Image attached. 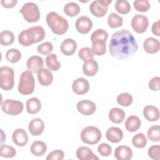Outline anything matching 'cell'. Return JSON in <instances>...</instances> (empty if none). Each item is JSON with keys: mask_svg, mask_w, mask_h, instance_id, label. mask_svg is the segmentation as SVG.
Segmentation results:
<instances>
[{"mask_svg": "<svg viewBox=\"0 0 160 160\" xmlns=\"http://www.w3.org/2000/svg\"><path fill=\"white\" fill-rule=\"evenodd\" d=\"M109 53L118 59L132 57L138 49V44L133 35L126 29L113 33L109 42Z\"/></svg>", "mask_w": 160, "mask_h": 160, "instance_id": "6da1fadb", "label": "cell"}, {"mask_svg": "<svg viewBox=\"0 0 160 160\" xmlns=\"http://www.w3.org/2000/svg\"><path fill=\"white\" fill-rule=\"evenodd\" d=\"M45 38V31L41 26H35L22 31L18 36L19 42L24 46L38 43Z\"/></svg>", "mask_w": 160, "mask_h": 160, "instance_id": "7a4b0ae2", "label": "cell"}, {"mask_svg": "<svg viewBox=\"0 0 160 160\" xmlns=\"http://www.w3.org/2000/svg\"><path fill=\"white\" fill-rule=\"evenodd\" d=\"M46 21L52 32L55 34L62 35L68 29L69 24L67 19L56 12H49L46 16Z\"/></svg>", "mask_w": 160, "mask_h": 160, "instance_id": "3957f363", "label": "cell"}, {"mask_svg": "<svg viewBox=\"0 0 160 160\" xmlns=\"http://www.w3.org/2000/svg\"><path fill=\"white\" fill-rule=\"evenodd\" d=\"M35 80L32 72L25 71L20 76L18 91L22 95H29L34 92Z\"/></svg>", "mask_w": 160, "mask_h": 160, "instance_id": "277c9868", "label": "cell"}, {"mask_svg": "<svg viewBox=\"0 0 160 160\" xmlns=\"http://www.w3.org/2000/svg\"><path fill=\"white\" fill-rule=\"evenodd\" d=\"M19 12L22 14V16L28 22H36L40 19V12L38 5L36 3L29 2L25 3Z\"/></svg>", "mask_w": 160, "mask_h": 160, "instance_id": "5b68a950", "label": "cell"}, {"mask_svg": "<svg viewBox=\"0 0 160 160\" xmlns=\"http://www.w3.org/2000/svg\"><path fill=\"white\" fill-rule=\"evenodd\" d=\"M102 134L100 129L95 126H89L84 128L81 132L82 141L88 144H96L101 139Z\"/></svg>", "mask_w": 160, "mask_h": 160, "instance_id": "8992f818", "label": "cell"}, {"mask_svg": "<svg viewBox=\"0 0 160 160\" xmlns=\"http://www.w3.org/2000/svg\"><path fill=\"white\" fill-rule=\"evenodd\" d=\"M14 86V71L12 68L4 66L0 68V87L9 91Z\"/></svg>", "mask_w": 160, "mask_h": 160, "instance_id": "52a82bcc", "label": "cell"}, {"mask_svg": "<svg viewBox=\"0 0 160 160\" xmlns=\"http://www.w3.org/2000/svg\"><path fill=\"white\" fill-rule=\"evenodd\" d=\"M1 108L2 111L7 114L17 116L22 112L24 105L20 101L8 99L2 102Z\"/></svg>", "mask_w": 160, "mask_h": 160, "instance_id": "ba28073f", "label": "cell"}, {"mask_svg": "<svg viewBox=\"0 0 160 160\" xmlns=\"http://www.w3.org/2000/svg\"><path fill=\"white\" fill-rule=\"evenodd\" d=\"M149 24L148 18L142 14H136L131 19V26L134 31L138 33L144 32Z\"/></svg>", "mask_w": 160, "mask_h": 160, "instance_id": "9c48e42d", "label": "cell"}, {"mask_svg": "<svg viewBox=\"0 0 160 160\" xmlns=\"http://www.w3.org/2000/svg\"><path fill=\"white\" fill-rule=\"evenodd\" d=\"M76 108L78 111L85 116H90L94 114L96 110L95 103L90 100L84 99L79 101L77 103Z\"/></svg>", "mask_w": 160, "mask_h": 160, "instance_id": "30bf717a", "label": "cell"}, {"mask_svg": "<svg viewBox=\"0 0 160 160\" xmlns=\"http://www.w3.org/2000/svg\"><path fill=\"white\" fill-rule=\"evenodd\" d=\"M75 26L78 32L81 34H87L92 28V22L89 17L82 16L78 18Z\"/></svg>", "mask_w": 160, "mask_h": 160, "instance_id": "8fae6325", "label": "cell"}, {"mask_svg": "<svg viewBox=\"0 0 160 160\" xmlns=\"http://www.w3.org/2000/svg\"><path fill=\"white\" fill-rule=\"evenodd\" d=\"M72 91L78 95H82L87 93L89 89L88 81L83 78H79L75 79L72 84Z\"/></svg>", "mask_w": 160, "mask_h": 160, "instance_id": "7c38bea8", "label": "cell"}, {"mask_svg": "<svg viewBox=\"0 0 160 160\" xmlns=\"http://www.w3.org/2000/svg\"><path fill=\"white\" fill-rule=\"evenodd\" d=\"M44 61L41 57L38 56H32L28 58L26 66L28 71L34 73H38L43 68Z\"/></svg>", "mask_w": 160, "mask_h": 160, "instance_id": "4fadbf2b", "label": "cell"}, {"mask_svg": "<svg viewBox=\"0 0 160 160\" xmlns=\"http://www.w3.org/2000/svg\"><path fill=\"white\" fill-rule=\"evenodd\" d=\"M12 139L16 145L22 147L26 145L28 142V135L23 129L18 128L13 132Z\"/></svg>", "mask_w": 160, "mask_h": 160, "instance_id": "5bb4252c", "label": "cell"}, {"mask_svg": "<svg viewBox=\"0 0 160 160\" xmlns=\"http://www.w3.org/2000/svg\"><path fill=\"white\" fill-rule=\"evenodd\" d=\"M77 49V43L73 39L68 38L64 39L61 44L60 49L65 56H72Z\"/></svg>", "mask_w": 160, "mask_h": 160, "instance_id": "9a60e30c", "label": "cell"}, {"mask_svg": "<svg viewBox=\"0 0 160 160\" xmlns=\"http://www.w3.org/2000/svg\"><path fill=\"white\" fill-rule=\"evenodd\" d=\"M106 138L111 142L118 143L122 139V131L118 127L112 126L107 130L106 132Z\"/></svg>", "mask_w": 160, "mask_h": 160, "instance_id": "2e32d148", "label": "cell"}, {"mask_svg": "<svg viewBox=\"0 0 160 160\" xmlns=\"http://www.w3.org/2000/svg\"><path fill=\"white\" fill-rule=\"evenodd\" d=\"M28 129L32 135L34 136H39L44 131V123L40 118L33 119L29 122Z\"/></svg>", "mask_w": 160, "mask_h": 160, "instance_id": "e0dca14e", "label": "cell"}, {"mask_svg": "<svg viewBox=\"0 0 160 160\" xmlns=\"http://www.w3.org/2000/svg\"><path fill=\"white\" fill-rule=\"evenodd\" d=\"M114 157L118 160H129L132 157V151L128 146H119L114 151Z\"/></svg>", "mask_w": 160, "mask_h": 160, "instance_id": "ac0fdd59", "label": "cell"}, {"mask_svg": "<svg viewBox=\"0 0 160 160\" xmlns=\"http://www.w3.org/2000/svg\"><path fill=\"white\" fill-rule=\"evenodd\" d=\"M160 43L159 40L152 37H149L146 39L143 42L144 51L148 54H154L159 51Z\"/></svg>", "mask_w": 160, "mask_h": 160, "instance_id": "d6986e66", "label": "cell"}, {"mask_svg": "<svg viewBox=\"0 0 160 160\" xmlns=\"http://www.w3.org/2000/svg\"><path fill=\"white\" fill-rule=\"evenodd\" d=\"M38 79L41 85L49 86L53 81V74L49 69L42 68L38 72Z\"/></svg>", "mask_w": 160, "mask_h": 160, "instance_id": "ffe728a7", "label": "cell"}, {"mask_svg": "<svg viewBox=\"0 0 160 160\" xmlns=\"http://www.w3.org/2000/svg\"><path fill=\"white\" fill-rule=\"evenodd\" d=\"M76 156L80 160H98L99 158L96 156L93 152L88 147L81 146L76 150Z\"/></svg>", "mask_w": 160, "mask_h": 160, "instance_id": "44dd1931", "label": "cell"}, {"mask_svg": "<svg viewBox=\"0 0 160 160\" xmlns=\"http://www.w3.org/2000/svg\"><path fill=\"white\" fill-rule=\"evenodd\" d=\"M89 10L92 15L98 18L103 17L108 12V7L102 5L99 0L94 1L89 6Z\"/></svg>", "mask_w": 160, "mask_h": 160, "instance_id": "7402d4cb", "label": "cell"}, {"mask_svg": "<svg viewBox=\"0 0 160 160\" xmlns=\"http://www.w3.org/2000/svg\"><path fill=\"white\" fill-rule=\"evenodd\" d=\"M99 66L94 59H90L85 61L82 65L83 73L88 76H93L98 71Z\"/></svg>", "mask_w": 160, "mask_h": 160, "instance_id": "603a6c76", "label": "cell"}, {"mask_svg": "<svg viewBox=\"0 0 160 160\" xmlns=\"http://www.w3.org/2000/svg\"><path fill=\"white\" fill-rule=\"evenodd\" d=\"M143 115L146 120L148 121H156L159 118V109L151 105L146 106L143 109Z\"/></svg>", "mask_w": 160, "mask_h": 160, "instance_id": "cb8c5ba5", "label": "cell"}, {"mask_svg": "<svg viewBox=\"0 0 160 160\" xmlns=\"http://www.w3.org/2000/svg\"><path fill=\"white\" fill-rule=\"evenodd\" d=\"M141 125V122L139 117L131 115L128 118L125 122V128L129 132H135L138 131Z\"/></svg>", "mask_w": 160, "mask_h": 160, "instance_id": "d4e9b609", "label": "cell"}, {"mask_svg": "<svg viewBox=\"0 0 160 160\" xmlns=\"http://www.w3.org/2000/svg\"><path fill=\"white\" fill-rule=\"evenodd\" d=\"M41 102L37 98H31L26 101V111L30 114H34L41 109Z\"/></svg>", "mask_w": 160, "mask_h": 160, "instance_id": "484cf974", "label": "cell"}, {"mask_svg": "<svg viewBox=\"0 0 160 160\" xmlns=\"http://www.w3.org/2000/svg\"><path fill=\"white\" fill-rule=\"evenodd\" d=\"M109 119L112 122L121 123L125 118L124 111L118 108H113L109 112Z\"/></svg>", "mask_w": 160, "mask_h": 160, "instance_id": "4316f807", "label": "cell"}, {"mask_svg": "<svg viewBox=\"0 0 160 160\" xmlns=\"http://www.w3.org/2000/svg\"><path fill=\"white\" fill-rule=\"evenodd\" d=\"M31 153L36 156H42L47 151V146L45 142L41 141H35L31 145Z\"/></svg>", "mask_w": 160, "mask_h": 160, "instance_id": "83f0119b", "label": "cell"}, {"mask_svg": "<svg viewBox=\"0 0 160 160\" xmlns=\"http://www.w3.org/2000/svg\"><path fill=\"white\" fill-rule=\"evenodd\" d=\"M106 41L96 39L92 42V51L96 56H102L106 52Z\"/></svg>", "mask_w": 160, "mask_h": 160, "instance_id": "f1b7e54d", "label": "cell"}, {"mask_svg": "<svg viewBox=\"0 0 160 160\" xmlns=\"http://www.w3.org/2000/svg\"><path fill=\"white\" fill-rule=\"evenodd\" d=\"M46 64L50 71H56L61 68V63L55 54H49L46 58Z\"/></svg>", "mask_w": 160, "mask_h": 160, "instance_id": "f546056e", "label": "cell"}, {"mask_svg": "<svg viewBox=\"0 0 160 160\" xmlns=\"http://www.w3.org/2000/svg\"><path fill=\"white\" fill-rule=\"evenodd\" d=\"M64 12L69 17H74L81 11L80 6L76 2H71L64 6Z\"/></svg>", "mask_w": 160, "mask_h": 160, "instance_id": "4dcf8cb0", "label": "cell"}, {"mask_svg": "<svg viewBox=\"0 0 160 160\" xmlns=\"http://www.w3.org/2000/svg\"><path fill=\"white\" fill-rule=\"evenodd\" d=\"M14 35L12 32L8 30L2 31L0 33V43L2 46H7L13 43Z\"/></svg>", "mask_w": 160, "mask_h": 160, "instance_id": "1f68e13d", "label": "cell"}, {"mask_svg": "<svg viewBox=\"0 0 160 160\" xmlns=\"http://www.w3.org/2000/svg\"><path fill=\"white\" fill-rule=\"evenodd\" d=\"M123 23V19L118 14L112 12L108 18V24L111 28H117L121 27Z\"/></svg>", "mask_w": 160, "mask_h": 160, "instance_id": "d6a6232c", "label": "cell"}, {"mask_svg": "<svg viewBox=\"0 0 160 160\" xmlns=\"http://www.w3.org/2000/svg\"><path fill=\"white\" fill-rule=\"evenodd\" d=\"M114 8L116 11L121 14H126L131 10V6L128 1L118 0L115 2Z\"/></svg>", "mask_w": 160, "mask_h": 160, "instance_id": "836d02e7", "label": "cell"}, {"mask_svg": "<svg viewBox=\"0 0 160 160\" xmlns=\"http://www.w3.org/2000/svg\"><path fill=\"white\" fill-rule=\"evenodd\" d=\"M148 142L146 137L143 133L139 132L134 135L132 138V143L133 146L137 148H144Z\"/></svg>", "mask_w": 160, "mask_h": 160, "instance_id": "e575fe53", "label": "cell"}, {"mask_svg": "<svg viewBox=\"0 0 160 160\" xmlns=\"http://www.w3.org/2000/svg\"><path fill=\"white\" fill-rule=\"evenodd\" d=\"M148 138L152 142H158L160 139V126L154 125L151 126L148 131Z\"/></svg>", "mask_w": 160, "mask_h": 160, "instance_id": "d590c367", "label": "cell"}, {"mask_svg": "<svg viewBox=\"0 0 160 160\" xmlns=\"http://www.w3.org/2000/svg\"><path fill=\"white\" fill-rule=\"evenodd\" d=\"M6 58L11 63L17 62L21 58V52L17 49H10L6 53Z\"/></svg>", "mask_w": 160, "mask_h": 160, "instance_id": "8d00e7d4", "label": "cell"}, {"mask_svg": "<svg viewBox=\"0 0 160 160\" xmlns=\"http://www.w3.org/2000/svg\"><path fill=\"white\" fill-rule=\"evenodd\" d=\"M16 154V149L11 146L1 144L0 147V156L3 158H13Z\"/></svg>", "mask_w": 160, "mask_h": 160, "instance_id": "74e56055", "label": "cell"}, {"mask_svg": "<svg viewBox=\"0 0 160 160\" xmlns=\"http://www.w3.org/2000/svg\"><path fill=\"white\" fill-rule=\"evenodd\" d=\"M116 100L119 105L127 107L132 104L133 101V98L130 94L127 92H123L117 96Z\"/></svg>", "mask_w": 160, "mask_h": 160, "instance_id": "f35d334b", "label": "cell"}, {"mask_svg": "<svg viewBox=\"0 0 160 160\" xmlns=\"http://www.w3.org/2000/svg\"><path fill=\"white\" fill-rule=\"evenodd\" d=\"M135 9L139 12H146L150 8V3L148 0H136L133 2Z\"/></svg>", "mask_w": 160, "mask_h": 160, "instance_id": "ab89813d", "label": "cell"}, {"mask_svg": "<svg viewBox=\"0 0 160 160\" xmlns=\"http://www.w3.org/2000/svg\"><path fill=\"white\" fill-rule=\"evenodd\" d=\"M79 58L83 61H87L90 59H92L94 58V53L92 49L88 47L81 48L78 52Z\"/></svg>", "mask_w": 160, "mask_h": 160, "instance_id": "60d3db41", "label": "cell"}, {"mask_svg": "<svg viewBox=\"0 0 160 160\" xmlns=\"http://www.w3.org/2000/svg\"><path fill=\"white\" fill-rule=\"evenodd\" d=\"M108 38V32L103 29H98L95 30L91 36V42L96 39H104L107 41Z\"/></svg>", "mask_w": 160, "mask_h": 160, "instance_id": "b9f144b4", "label": "cell"}, {"mask_svg": "<svg viewBox=\"0 0 160 160\" xmlns=\"http://www.w3.org/2000/svg\"><path fill=\"white\" fill-rule=\"evenodd\" d=\"M38 52L42 55H47L53 51V46L50 42H44L37 48Z\"/></svg>", "mask_w": 160, "mask_h": 160, "instance_id": "7bdbcfd3", "label": "cell"}, {"mask_svg": "<svg viewBox=\"0 0 160 160\" xmlns=\"http://www.w3.org/2000/svg\"><path fill=\"white\" fill-rule=\"evenodd\" d=\"M150 158L155 160L160 159V146L159 145H153L151 146L148 151Z\"/></svg>", "mask_w": 160, "mask_h": 160, "instance_id": "ee69618b", "label": "cell"}, {"mask_svg": "<svg viewBox=\"0 0 160 160\" xmlns=\"http://www.w3.org/2000/svg\"><path fill=\"white\" fill-rule=\"evenodd\" d=\"M98 152L104 157H107L111 155L112 152V148L111 146L106 143H101L98 147Z\"/></svg>", "mask_w": 160, "mask_h": 160, "instance_id": "f6af8a7d", "label": "cell"}, {"mask_svg": "<svg viewBox=\"0 0 160 160\" xmlns=\"http://www.w3.org/2000/svg\"><path fill=\"white\" fill-rule=\"evenodd\" d=\"M64 153L62 150L56 149L49 152L46 157L47 160H62Z\"/></svg>", "mask_w": 160, "mask_h": 160, "instance_id": "bcb514c9", "label": "cell"}, {"mask_svg": "<svg viewBox=\"0 0 160 160\" xmlns=\"http://www.w3.org/2000/svg\"><path fill=\"white\" fill-rule=\"evenodd\" d=\"M149 88L152 91H159L160 89V78L156 76L149 82Z\"/></svg>", "mask_w": 160, "mask_h": 160, "instance_id": "7dc6e473", "label": "cell"}, {"mask_svg": "<svg viewBox=\"0 0 160 160\" xmlns=\"http://www.w3.org/2000/svg\"><path fill=\"white\" fill-rule=\"evenodd\" d=\"M18 2L17 0H1V3L2 7L5 8H12L14 7Z\"/></svg>", "mask_w": 160, "mask_h": 160, "instance_id": "c3c4849f", "label": "cell"}, {"mask_svg": "<svg viewBox=\"0 0 160 160\" xmlns=\"http://www.w3.org/2000/svg\"><path fill=\"white\" fill-rule=\"evenodd\" d=\"M159 25H160V21H159V20H158L156 22L153 23V24L152 26V28H151L152 32L154 35H156L157 36H160Z\"/></svg>", "mask_w": 160, "mask_h": 160, "instance_id": "681fc988", "label": "cell"}, {"mask_svg": "<svg viewBox=\"0 0 160 160\" xmlns=\"http://www.w3.org/2000/svg\"><path fill=\"white\" fill-rule=\"evenodd\" d=\"M1 143H2L4 141H6V136L4 135V132H3V131L2 130V129H1Z\"/></svg>", "mask_w": 160, "mask_h": 160, "instance_id": "f907efd6", "label": "cell"}]
</instances>
